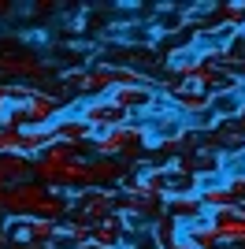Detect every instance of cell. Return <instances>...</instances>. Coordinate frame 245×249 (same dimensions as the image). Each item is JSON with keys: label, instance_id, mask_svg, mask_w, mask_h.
<instances>
[{"label": "cell", "instance_id": "6da1fadb", "mask_svg": "<svg viewBox=\"0 0 245 249\" xmlns=\"http://www.w3.org/2000/svg\"><path fill=\"white\" fill-rule=\"evenodd\" d=\"M52 78H56V71L37 49H30L19 34H0V82L8 86L34 82V89H45Z\"/></svg>", "mask_w": 245, "mask_h": 249}, {"label": "cell", "instance_id": "7a4b0ae2", "mask_svg": "<svg viewBox=\"0 0 245 249\" xmlns=\"http://www.w3.org/2000/svg\"><path fill=\"white\" fill-rule=\"evenodd\" d=\"M149 126L141 123H126V126H115V130H104V134L93 138V149L97 156H108V160H122L130 167L138 164L145 153H149Z\"/></svg>", "mask_w": 245, "mask_h": 249}, {"label": "cell", "instance_id": "3957f363", "mask_svg": "<svg viewBox=\"0 0 245 249\" xmlns=\"http://www.w3.org/2000/svg\"><path fill=\"white\" fill-rule=\"evenodd\" d=\"M49 194L52 190L34 182V178L30 182H19V186H8L4 190V201H0V212H4V219H34V216H41Z\"/></svg>", "mask_w": 245, "mask_h": 249}, {"label": "cell", "instance_id": "277c9868", "mask_svg": "<svg viewBox=\"0 0 245 249\" xmlns=\"http://www.w3.org/2000/svg\"><path fill=\"white\" fill-rule=\"evenodd\" d=\"M22 112H26V130H34V126H52L63 112V101H60V93H52V89H30L26 101H22Z\"/></svg>", "mask_w": 245, "mask_h": 249}, {"label": "cell", "instance_id": "5b68a950", "mask_svg": "<svg viewBox=\"0 0 245 249\" xmlns=\"http://www.w3.org/2000/svg\"><path fill=\"white\" fill-rule=\"evenodd\" d=\"M78 115L86 119V123L93 126V134H104V130H115V126H126V123H134L130 115L122 112V108H115L108 97H97V101H86L78 108Z\"/></svg>", "mask_w": 245, "mask_h": 249}, {"label": "cell", "instance_id": "8992f818", "mask_svg": "<svg viewBox=\"0 0 245 249\" xmlns=\"http://www.w3.org/2000/svg\"><path fill=\"white\" fill-rule=\"evenodd\" d=\"M108 101H112L115 108H122V112L134 119V115L153 112L156 89H153V82H145V86H119V89H112V93H108Z\"/></svg>", "mask_w": 245, "mask_h": 249}, {"label": "cell", "instance_id": "52a82bcc", "mask_svg": "<svg viewBox=\"0 0 245 249\" xmlns=\"http://www.w3.org/2000/svg\"><path fill=\"white\" fill-rule=\"evenodd\" d=\"M86 171H89V190H115V186H122V178H126L130 167L122 164V160L93 156L89 164H86Z\"/></svg>", "mask_w": 245, "mask_h": 249}, {"label": "cell", "instance_id": "ba28073f", "mask_svg": "<svg viewBox=\"0 0 245 249\" xmlns=\"http://www.w3.org/2000/svg\"><path fill=\"white\" fill-rule=\"evenodd\" d=\"M52 138H56V142H67V145H86L89 149L97 134H93V126L74 112V115H60V119L52 123Z\"/></svg>", "mask_w": 245, "mask_h": 249}, {"label": "cell", "instance_id": "9c48e42d", "mask_svg": "<svg viewBox=\"0 0 245 249\" xmlns=\"http://www.w3.org/2000/svg\"><path fill=\"white\" fill-rule=\"evenodd\" d=\"M130 231H134L130 219L115 212V216H108L104 223H97V227H93V242H89V246H97V249H122V242H126V234H130Z\"/></svg>", "mask_w": 245, "mask_h": 249}, {"label": "cell", "instance_id": "30bf717a", "mask_svg": "<svg viewBox=\"0 0 245 249\" xmlns=\"http://www.w3.org/2000/svg\"><path fill=\"white\" fill-rule=\"evenodd\" d=\"M171 101H175V108H178L182 115H190V119L212 112V93H204L201 86H193V82H186L182 89H175Z\"/></svg>", "mask_w": 245, "mask_h": 249}, {"label": "cell", "instance_id": "8fae6325", "mask_svg": "<svg viewBox=\"0 0 245 249\" xmlns=\"http://www.w3.org/2000/svg\"><path fill=\"white\" fill-rule=\"evenodd\" d=\"M167 216H171L178 227H190V223L204 219L208 212H204V205H201L197 194H178V197H167Z\"/></svg>", "mask_w": 245, "mask_h": 249}, {"label": "cell", "instance_id": "7c38bea8", "mask_svg": "<svg viewBox=\"0 0 245 249\" xmlns=\"http://www.w3.org/2000/svg\"><path fill=\"white\" fill-rule=\"evenodd\" d=\"M197 197H201V205H204V212H208V216H212V212H219V208L238 205L234 194H230V186H227V178H219V182H212V178H201Z\"/></svg>", "mask_w": 245, "mask_h": 249}, {"label": "cell", "instance_id": "4fadbf2b", "mask_svg": "<svg viewBox=\"0 0 245 249\" xmlns=\"http://www.w3.org/2000/svg\"><path fill=\"white\" fill-rule=\"evenodd\" d=\"M34 178V160L22 153H8L0 156V182L4 186H19V182H30Z\"/></svg>", "mask_w": 245, "mask_h": 249}, {"label": "cell", "instance_id": "5bb4252c", "mask_svg": "<svg viewBox=\"0 0 245 249\" xmlns=\"http://www.w3.org/2000/svg\"><path fill=\"white\" fill-rule=\"evenodd\" d=\"M182 242L190 249H219L223 242H219V231L212 227V219L204 216V219H197V223H190V227L182 231Z\"/></svg>", "mask_w": 245, "mask_h": 249}, {"label": "cell", "instance_id": "9a60e30c", "mask_svg": "<svg viewBox=\"0 0 245 249\" xmlns=\"http://www.w3.org/2000/svg\"><path fill=\"white\" fill-rule=\"evenodd\" d=\"M149 231H153V246L156 249H175L178 242H182V227H178L171 216H160Z\"/></svg>", "mask_w": 245, "mask_h": 249}, {"label": "cell", "instance_id": "2e32d148", "mask_svg": "<svg viewBox=\"0 0 245 249\" xmlns=\"http://www.w3.org/2000/svg\"><path fill=\"white\" fill-rule=\"evenodd\" d=\"M45 164H74V160H86V145H67V142H52L45 153L37 156Z\"/></svg>", "mask_w": 245, "mask_h": 249}, {"label": "cell", "instance_id": "e0dca14e", "mask_svg": "<svg viewBox=\"0 0 245 249\" xmlns=\"http://www.w3.org/2000/svg\"><path fill=\"white\" fill-rule=\"evenodd\" d=\"M11 11H15V4H11V0H0V15H11Z\"/></svg>", "mask_w": 245, "mask_h": 249}, {"label": "cell", "instance_id": "ac0fdd59", "mask_svg": "<svg viewBox=\"0 0 245 249\" xmlns=\"http://www.w3.org/2000/svg\"><path fill=\"white\" fill-rule=\"evenodd\" d=\"M134 249H156V246H153V242H141V246H134Z\"/></svg>", "mask_w": 245, "mask_h": 249}, {"label": "cell", "instance_id": "d6986e66", "mask_svg": "<svg viewBox=\"0 0 245 249\" xmlns=\"http://www.w3.org/2000/svg\"><path fill=\"white\" fill-rule=\"evenodd\" d=\"M4 190H8V186H4V182H0V201H4Z\"/></svg>", "mask_w": 245, "mask_h": 249}, {"label": "cell", "instance_id": "ffe728a7", "mask_svg": "<svg viewBox=\"0 0 245 249\" xmlns=\"http://www.w3.org/2000/svg\"><path fill=\"white\" fill-rule=\"evenodd\" d=\"M86 249H97V246H86Z\"/></svg>", "mask_w": 245, "mask_h": 249}]
</instances>
